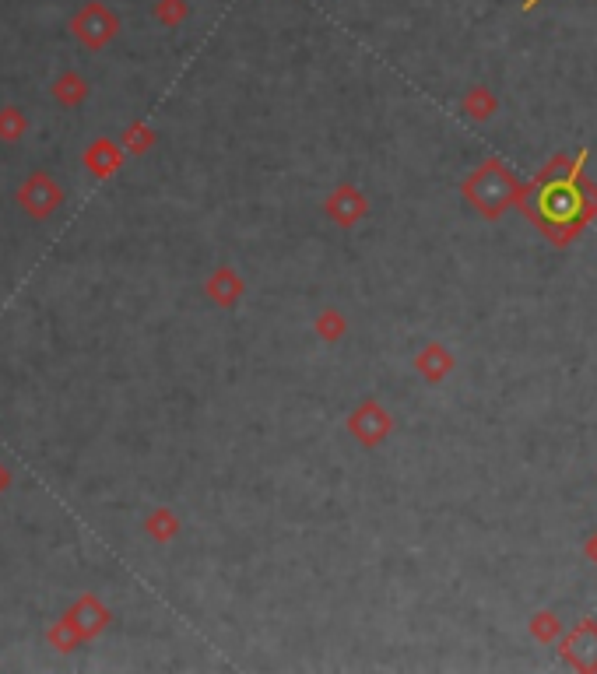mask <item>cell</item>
<instances>
[{"instance_id":"6da1fadb","label":"cell","mask_w":597,"mask_h":674,"mask_svg":"<svg viewBox=\"0 0 597 674\" xmlns=\"http://www.w3.org/2000/svg\"><path fill=\"white\" fill-rule=\"evenodd\" d=\"M534 4H538V0H527V8H534Z\"/></svg>"}]
</instances>
